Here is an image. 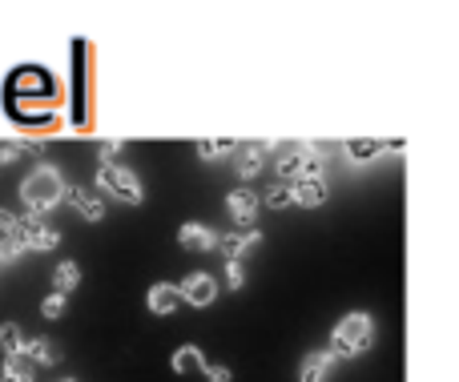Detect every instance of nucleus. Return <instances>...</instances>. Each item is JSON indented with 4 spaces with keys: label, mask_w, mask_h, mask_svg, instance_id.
I'll return each instance as SVG.
<instances>
[{
    "label": "nucleus",
    "mask_w": 459,
    "mask_h": 382,
    "mask_svg": "<svg viewBox=\"0 0 459 382\" xmlns=\"http://www.w3.org/2000/svg\"><path fill=\"white\" fill-rule=\"evenodd\" d=\"M375 343V318L367 310H351L347 318H339V327L331 330V346L326 351L334 354V359H359V354H367Z\"/></svg>",
    "instance_id": "nucleus-1"
},
{
    "label": "nucleus",
    "mask_w": 459,
    "mask_h": 382,
    "mask_svg": "<svg viewBox=\"0 0 459 382\" xmlns=\"http://www.w3.org/2000/svg\"><path fill=\"white\" fill-rule=\"evenodd\" d=\"M65 198V182H61V169L53 166H37L29 177L21 182V201L29 214H48V209H56Z\"/></svg>",
    "instance_id": "nucleus-2"
},
{
    "label": "nucleus",
    "mask_w": 459,
    "mask_h": 382,
    "mask_svg": "<svg viewBox=\"0 0 459 382\" xmlns=\"http://www.w3.org/2000/svg\"><path fill=\"white\" fill-rule=\"evenodd\" d=\"M97 190H105L109 198H117L121 206H142L145 190H142V177L134 169L117 166V161H97Z\"/></svg>",
    "instance_id": "nucleus-3"
},
{
    "label": "nucleus",
    "mask_w": 459,
    "mask_h": 382,
    "mask_svg": "<svg viewBox=\"0 0 459 382\" xmlns=\"http://www.w3.org/2000/svg\"><path fill=\"white\" fill-rule=\"evenodd\" d=\"M178 294H182L186 306L206 310V306H214V298H218V278L214 274H206V270H194V274H186V278L178 282Z\"/></svg>",
    "instance_id": "nucleus-4"
},
{
    "label": "nucleus",
    "mask_w": 459,
    "mask_h": 382,
    "mask_svg": "<svg viewBox=\"0 0 459 382\" xmlns=\"http://www.w3.org/2000/svg\"><path fill=\"white\" fill-rule=\"evenodd\" d=\"M16 233H21L24 250H40V254H48V250L61 246V233L53 230V225H45L37 214H24L21 222H16Z\"/></svg>",
    "instance_id": "nucleus-5"
},
{
    "label": "nucleus",
    "mask_w": 459,
    "mask_h": 382,
    "mask_svg": "<svg viewBox=\"0 0 459 382\" xmlns=\"http://www.w3.org/2000/svg\"><path fill=\"white\" fill-rule=\"evenodd\" d=\"M258 209H262V198L254 190H230L226 193V214H230V222H234V230H254Z\"/></svg>",
    "instance_id": "nucleus-6"
},
{
    "label": "nucleus",
    "mask_w": 459,
    "mask_h": 382,
    "mask_svg": "<svg viewBox=\"0 0 459 382\" xmlns=\"http://www.w3.org/2000/svg\"><path fill=\"white\" fill-rule=\"evenodd\" d=\"M262 246V230L254 225V230H230L218 238V250H222V258L226 262H242L250 250H258Z\"/></svg>",
    "instance_id": "nucleus-7"
},
{
    "label": "nucleus",
    "mask_w": 459,
    "mask_h": 382,
    "mask_svg": "<svg viewBox=\"0 0 459 382\" xmlns=\"http://www.w3.org/2000/svg\"><path fill=\"white\" fill-rule=\"evenodd\" d=\"M326 198H331L326 177H299V182H290V201H294V206L315 209V206H323Z\"/></svg>",
    "instance_id": "nucleus-8"
},
{
    "label": "nucleus",
    "mask_w": 459,
    "mask_h": 382,
    "mask_svg": "<svg viewBox=\"0 0 459 382\" xmlns=\"http://www.w3.org/2000/svg\"><path fill=\"white\" fill-rule=\"evenodd\" d=\"M218 238H222V233H214L206 222H186L182 230H178V246L194 250V254H210V250H218Z\"/></svg>",
    "instance_id": "nucleus-9"
},
{
    "label": "nucleus",
    "mask_w": 459,
    "mask_h": 382,
    "mask_svg": "<svg viewBox=\"0 0 459 382\" xmlns=\"http://www.w3.org/2000/svg\"><path fill=\"white\" fill-rule=\"evenodd\" d=\"M334 367H339V359L331 351H310L299 367V382H331Z\"/></svg>",
    "instance_id": "nucleus-10"
},
{
    "label": "nucleus",
    "mask_w": 459,
    "mask_h": 382,
    "mask_svg": "<svg viewBox=\"0 0 459 382\" xmlns=\"http://www.w3.org/2000/svg\"><path fill=\"white\" fill-rule=\"evenodd\" d=\"M65 198H69V206L77 209L85 222H105V201L97 190H85V185H77V190H65Z\"/></svg>",
    "instance_id": "nucleus-11"
},
{
    "label": "nucleus",
    "mask_w": 459,
    "mask_h": 382,
    "mask_svg": "<svg viewBox=\"0 0 459 382\" xmlns=\"http://www.w3.org/2000/svg\"><path fill=\"white\" fill-rule=\"evenodd\" d=\"M145 306H150V314H158V318H169V314L182 306V294H178L174 282H153L150 294H145Z\"/></svg>",
    "instance_id": "nucleus-12"
},
{
    "label": "nucleus",
    "mask_w": 459,
    "mask_h": 382,
    "mask_svg": "<svg viewBox=\"0 0 459 382\" xmlns=\"http://www.w3.org/2000/svg\"><path fill=\"white\" fill-rule=\"evenodd\" d=\"M266 153H270V145H242V149H238V157H234L238 177H242V182H254V177L266 169V161H270Z\"/></svg>",
    "instance_id": "nucleus-13"
},
{
    "label": "nucleus",
    "mask_w": 459,
    "mask_h": 382,
    "mask_svg": "<svg viewBox=\"0 0 459 382\" xmlns=\"http://www.w3.org/2000/svg\"><path fill=\"white\" fill-rule=\"evenodd\" d=\"M24 359H29L32 367H56L61 351H56V343H48V338H29V343H24Z\"/></svg>",
    "instance_id": "nucleus-14"
},
{
    "label": "nucleus",
    "mask_w": 459,
    "mask_h": 382,
    "mask_svg": "<svg viewBox=\"0 0 459 382\" xmlns=\"http://www.w3.org/2000/svg\"><path fill=\"white\" fill-rule=\"evenodd\" d=\"M169 367H174V375H194V370L202 375L210 362H206V354L190 343V346H182V351H174V362H169Z\"/></svg>",
    "instance_id": "nucleus-15"
},
{
    "label": "nucleus",
    "mask_w": 459,
    "mask_h": 382,
    "mask_svg": "<svg viewBox=\"0 0 459 382\" xmlns=\"http://www.w3.org/2000/svg\"><path fill=\"white\" fill-rule=\"evenodd\" d=\"M274 169H278V177H282V182H299V174H302V145H286V149L274 157Z\"/></svg>",
    "instance_id": "nucleus-16"
},
{
    "label": "nucleus",
    "mask_w": 459,
    "mask_h": 382,
    "mask_svg": "<svg viewBox=\"0 0 459 382\" xmlns=\"http://www.w3.org/2000/svg\"><path fill=\"white\" fill-rule=\"evenodd\" d=\"M53 286H56V294H69V290H77L81 286V266L77 262H61L53 270Z\"/></svg>",
    "instance_id": "nucleus-17"
},
{
    "label": "nucleus",
    "mask_w": 459,
    "mask_h": 382,
    "mask_svg": "<svg viewBox=\"0 0 459 382\" xmlns=\"http://www.w3.org/2000/svg\"><path fill=\"white\" fill-rule=\"evenodd\" d=\"M0 378H4V382H32V362L24 359V354H8Z\"/></svg>",
    "instance_id": "nucleus-18"
},
{
    "label": "nucleus",
    "mask_w": 459,
    "mask_h": 382,
    "mask_svg": "<svg viewBox=\"0 0 459 382\" xmlns=\"http://www.w3.org/2000/svg\"><path fill=\"white\" fill-rule=\"evenodd\" d=\"M0 351H4V359L8 354H24V330L16 327V322H4V327H0Z\"/></svg>",
    "instance_id": "nucleus-19"
},
{
    "label": "nucleus",
    "mask_w": 459,
    "mask_h": 382,
    "mask_svg": "<svg viewBox=\"0 0 459 382\" xmlns=\"http://www.w3.org/2000/svg\"><path fill=\"white\" fill-rule=\"evenodd\" d=\"M262 206H270V209H286V206H294V201H290V182L270 185L266 198H262Z\"/></svg>",
    "instance_id": "nucleus-20"
},
{
    "label": "nucleus",
    "mask_w": 459,
    "mask_h": 382,
    "mask_svg": "<svg viewBox=\"0 0 459 382\" xmlns=\"http://www.w3.org/2000/svg\"><path fill=\"white\" fill-rule=\"evenodd\" d=\"M24 153H37V145H24V141H0V166H13V161H21Z\"/></svg>",
    "instance_id": "nucleus-21"
},
{
    "label": "nucleus",
    "mask_w": 459,
    "mask_h": 382,
    "mask_svg": "<svg viewBox=\"0 0 459 382\" xmlns=\"http://www.w3.org/2000/svg\"><path fill=\"white\" fill-rule=\"evenodd\" d=\"M65 310H69V302H65V294H48L45 302H40V314H45L48 322H56V318H65Z\"/></svg>",
    "instance_id": "nucleus-22"
},
{
    "label": "nucleus",
    "mask_w": 459,
    "mask_h": 382,
    "mask_svg": "<svg viewBox=\"0 0 459 382\" xmlns=\"http://www.w3.org/2000/svg\"><path fill=\"white\" fill-rule=\"evenodd\" d=\"M238 145L234 141H198V153L206 161H214V157H222V153H234Z\"/></svg>",
    "instance_id": "nucleus-23"
},
{
    "label": "nucleus",
    "mask_w": 459,
    "mask_h": 382,
    "mask_svg": "<svg viewBox=\"0 0 459 382\" xmlns=\"http://www.w3.org/2000/svg\"><path fill=\"white\" fill-rule=\"evenodd\" d=\"M16 222H21V217H16V214H8V209H0V246H8V242L16 238Z\"/></svg>",
    "instance_id": "nucleus-24"
},
{
    "label": "nucleus",
    "mask_w": 459,
    "mask_h": 382,
    "mask_svg": "<svg viewBox=\"0 0 459 382\" xmlns=\"http://www.w3.org/2000/svg\"><path fill=\"white\" fill-rule=\"evenodd\" d=\"M347 149L355 153V161H367L371 153H379L383 145H379V141H347Z\"/></svg>",
    "instance_id": "nucleus-25"
},
{
    "label": "nucleus",
    "mask_w": 459,
    "mask_h": 382,
    "mask_svg": "<svg viewBox=\"0 0 459 382\" xmlns=\"http://www.w3.org/2000/svg\"><path fill=\"white\" fill-rule=\"evenodd\" d=\"M226 286H230V290H242V286H246L242 262H226Z\"/></svg>",
    "instance_id": "nucleus-26"
},
{
    "label": "nucleus",
    "mask_w": 459,
    "mask_h": 382,
    "mask_svg": "<svg viewBox=\"0 0 459 382\" xmlns=\"http://www.w3.org/2000/svg\"><path fill=\"white\" fill-rule=\"evenodd\" d=\"M202 378H206V382H234V375H230V367H214V362H210V367L202 370Z\"/></svg>",
    "instance_id": "nucleus-27"
},
{
    "label": "nucleus",
    "mask_w": 459,
    "mask_h": 382,
    "mask_svg": "<svg viewBox=\"0 0 459 382\" xmlns=\"http://www.w3.org/2000/svg\"><path fill=\"white\" fill-rule=\"evenodd\" d=\"M121 149H126V141H105L101 145V161H117Z\"/></svg>",
    "instance_id": "nucleus-28"
},
{
    "label": "nucleus",
    "mask_w": 459,
    "mask_h": 382,
    "mask_svg": "<svg viewBox=\"0 0 459 382\" xmlns=\"http://www.w3.org/2000/svg\"><path fill=\"white\" fill-rule=\"evenodd\" d=\"M61 382H77V378H61Z\"/></svg>",
    "instance_id": "nucleus-29"
}]
</instances>
